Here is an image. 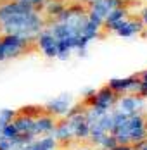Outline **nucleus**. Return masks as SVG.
Returning <instances> with one entry per match:
<instances>
[{
	"instance_id": "nucleus-1",
	"label": "nucleus",
	"mask_w": 147,
	"mask_h": 150,
	"mask_svg": "<svg viewBox=\"0 0 147 150\" xmlns=\"http://www.w3.org/2000/svg\"><path fill=\"white\" fill-rule=\"evenodd\" d=\"M111 135L116 138L118 145H130L147 140V122L140 112L128 116L121 124L113 128Z\"/></svg>"
},
{
	"instance_id": "nucleus-2",
	"label": "nucleus",
	"mask_w": 147,
	"mask_h": 150,
	"mask_svg": "<svg viewBox=\"0 0 147 150\" xmlns=\"http://www.w3.org/2000/svg\"><path fill=\"white\" fill-rule=\"evenodd\" d=\"M68 124H69V128H71V131H73V138H88L90 136V124L87 122V117H85V114L83 112H80V110H71L68 116Z\"/></svg>"
},
{
	"instance_id": "nucleus-3",
	"label": "nucleus",
	"mask_w": 147,
	"mask_h": 150,
	"mask_svg": "<svg viewBox=\"0 0 147 150\" xmlns=\"http://www.w3.org/2000/svg\"><path fill=\"white\" fill-rule=\"evenodd\" d=\"M71 107H73V98L71 95H61V97H56L54 100H50L47 104V110L54 116H68L71 112Z\"/></svg>"
},
{
	"instance_id": "nucleus-4",
	"label": "nucleus",
	"mask_w": 147,
	"mask_h": 150,
	"mask_svg": "<svg viewBox=\"0 0 147 150\" xmlns=\"http://www.w3.org/2000/svg\"><path fill=\"white\" fill-rule=\"evenodd\" d=\"M116 102H118L116 93L111 90V88H102L101 91H97V93L93 95V104L92 105L97 107V109H102L106 112H109Z\"/></svg>"
},
{
	"instance_id": "nucleus-5",
	"label": "nucleus",
	"mask_w": 147,
	"mask_h": 150,
	"mask_svg": "<svg viewBox=\"0 0 147 150\" xmlns=\"http://www.w3.org/2000/svg\"><path fill=\"white\" fill-rule=\"evenodd\" d=\"M118 110L132 116V114H137L144 105H146V100L144 97H121L118 98Z\"/></svg>"
},
{
	"instance_id": "nucleus-6",
	"label": "nucleus",
	"mask_w": 147,
	"mask_h": 150,
	"mask_svg": "<svg viewBox=\"0 0 147 150\" xmlns=\"http://www.w3.org/2000/svg\"><path fill=\"white\" fill-rule=\"evenodd\" d=\"M54 128H56V121H54V117H50V116L35 117V122H33V136L54 133Z\"/></svg>"
},
{
	"instance_id": "nucleus-7",
	"label": "nucleus",
	"mask_w": 147,
	"mask_h": 150,
	"mask_svg": "<svg viewBox=\"0 0 147 150\" xmlns=\"http://www.w3.org/2000/svg\"><path fill=\"white\" fill-rule=\"evenodd\" d=\"M109 88L114 91V93H121V91H132L140 88V81L135 79V78H125V79H111L109 83Z\"/></svg>"
},
{
	"instance_id": "nucleus-8",
	"label": "nucleus",
	"mask_w": 147,
	"mask_h": 150,
	"mask_svg": "<svg viewBox=\"0 0 147 150\" xmlns=\"http://www.w3.org/2000/svg\"><path fill=\"white\" fill-rule=\"evenodd\" d=\"M19 48H21V40L16 36H11L7 40L0 42V60L14 55L16 52H19Z\"/></svg>"
},
{
	"instance_id": "nucleus-9",
	"label": "nucleus",
	"mask_w": 147,
	"mask_h": 150,
	"mask_svg": "<svg viewBox=\"0 0 147 150\" xmlns=\"http://www.w3.org/2000/svg\"><path fill=\"white\" fill-rule=\"evenodd\" d=\"M40 45H42L44 52L49 55V57L57 55V40H54L52 35H44L42 40H40Z\"/></svg>"
},
{
	"instance_id": "nucleus-10",
	"label": "nucleus",
	"mask_w": 147,
	"mask_h": 150,
	"mask_svg": "<svg viewBox=\"0 0 147 150\" xmlns=\"http://www.w3.org/2000/svg\"><path fill=\"white\" fill-rule=\"evenodd\" d=\"M54 138H56V140H62V142H66V140L73 138V131H71V128H69L68 121L54 128Z\"/></svg>"
},
{
	"instance_id": "nucleus-11",
	"label": "nucleus",
	"mask_w": 147,
	"mask_h": 150,
	"mask_svg": "<svg viewBox=\"0 0 147 150\" xmlns=\"http://www.w3.org/2000/svg\"><path fill=\"white\" fill-rule=\"evenodd\" d=\"M95 145H99L102 150H113V149L118 145V142H116V138L109 133V135H104L102 138H101V140L95 143Z\"/></svg>"
},
{
	"instance_id": "nucleus-12",
	"label": "nucleus",
	"mask_w": 147,
	"mask_h": 150,
	"mask_svg": "<svg viewBox=\"0 0 147 150\" xmlns=\"http://www.w3.org/2000/svg\"><path fill=\"white\" fill-rule=\"evenodd\" d=\"M138 93H140V95H144V97H147V73L144 74L142 81H140V88H138Z\"/></svg>"
},
{
	"instance_id": "nucleus-13",
	"label": "nucleus",
	"mask_w": 147,
	"mask_h": 150,
	"mask_svg": "<svg viewBox=\"0 0 147 150\" xmlns=\"http://www.w3.org/2000/svg\"><path fill=\"white\" fill-rule=\"evenodd\" d=\"M135 150H147V140L135 143Z\"/></svg>"
},
{
	"instance_id": "nucleus-14",
	"label": "nucleus",
	"mask_w": 147,
	"mask_h": 150,
	"mask_svg": "<svg viewBox=\"0 0 147 150\" xmlns=\"http://www.w3.org/2000/svg\"><path fill=\"white\" fill-rule=\"evenodd\" d=\"M113 150H135L132 145H116Z\"/></svg>"
},
{
	"instance_id": "nucleus-15",
	"label": "nucleus",
	"mask_w": 147,
	"mask_h": 150,
	"mask_svg": "<svg viewBox=\"0 0 147 150\" xmlns=\"http://www.w3.org/2000/svg\"><path fill=\"white\" fill-rule=\"evenodd\" d=\"M4 126H5V124H2V122H0V136H2V129H4Z\"/></svg>"
},
{
	"instance_id": "nucleus-16",
	"label": "nucleus",
	"mask_w": 147,
	"mask_h": 150,
	"mask_svg": "<svg viewBox=\"0 0 147 150\" xmlns=\"http://www.w3.org/2000/svg\"><path fill=\"white\" fill-rule=\"evenodd\" d=\"M80 150H88V149H80Z\"/></svg>"
},
{
	"instance_id": "nucleus-17",
	"label": "nucleus",
	"mask_w": 147,
	"mask_h": 150,
	"mask_svg": "<svg viewBox=\"0 0 147 150\" xmlns=\"http://www.w3.org/2000/svg\"><path fill=\"white\" fill-rule=\"evenodd\" d=\"M146 14H147V12H146ZM146 17H147V16H146Z\"/></svg>"
}]
</instances>
